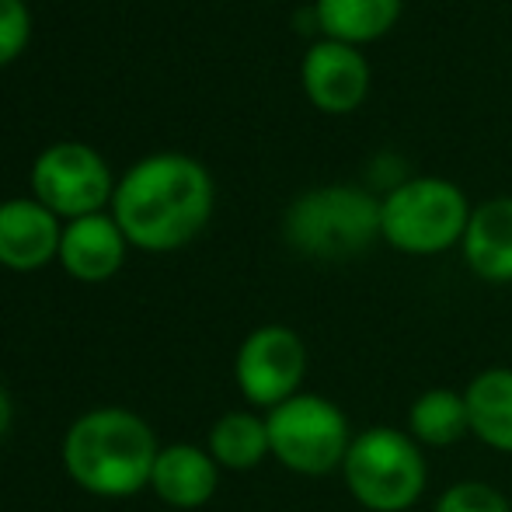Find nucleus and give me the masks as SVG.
I'll list each match as a JSON object with an SVG mask.
<instances>
[{
	"label": "nucleus",
	"mask_w": 512,
	"mask_h": 512,
	"mask_svg": "<svg viewBox=\"0 0 512 512\" xmlns=\"http://www.w3.org/2000/svg\"><path fill=\"white\" fill-rule=\"evenodd\" d=\"M213 209L206 168L185 154L140 161L115 189V223L147 251H171L196 237Z\"/></svg>",
	"instance_id": "1"
},
{
	"label": "nucleus",
	"mask_w": 512,
	"mask_h": 512,
	"mask_svg": "<svg viewBox=\"0 0 512 512\" xmlns=\"http://www.w3.org/2000/svg\"><path fill=\"white\" fill-rule=\"evenodd\" d=\"M157 439L140 415L122 408L88 411L63 439V464L84 492L122 499L150 485L157 464Z\"/></svg>",
	"instance_id": "2"
},
{
	"label": "nucleus",
	"mask_w": 512,
	"mask_h": 512,
	"mask_svg": "<svg viewBox=\"0 0 512 512\" xmlns=\"http://www.w3.org/2000/svg\"><path fill=\"white\" fill-rule=\"evenodd\" d=\"M342 481L359 509L411 512L429 485V460L422 446L398 425H370L356 432L345 453Z\"/></svg>",
	"instance_id": "3"
},
{
	"label": "nucleus",
	"mask_w": 512,
	"mask_h": 512,
	"mask_svg": "<svg viewBox=\"0 0 512 512\" xmlns=\"http://www.w3.org/2000/svg\"><path fill=\"white\" fill-rule=\"evenodd\" d=\"M283 234L293 251L321 262H345L380 237V199L359 185L310 189L283 216Z\"/></svg>",
	"instance_id": "4"
},
{
	"label": "nucleus",
	"mask_w": 512,
	"mask_h": 512,
	"mask_svg": "<svg viewBox=\"0 0 512 512\" xmlns=\"http://www.w3.org/2000/svg\"><path fill=\"white\" fill-rule=\"evenodd\" d=\"M471 206L446 178H408L380 199V237L401 255H443L464 241Z\"/></svg>",
	"instance_id": "5"
},
{
	"label": "nucleus",
	"mask_w": 512,
	"mask_h": 512,
	"mask_svg": "<svg viewBox=\"0 0 512 512\" xmlns=\"http://www.w3.org/2000/svg\"><path fill=\"white\" fill-rule=\"evenodd\" d=\"M272 457L293 474L324 478L342 471L352 446V429L345 411L324 394L300 391L265 415Z\"/></svg>",
	"instance_id": "6"
},
{
	"label": "nucleus",
	"mask_w": 512,
	"mask_h": 512,
	"mask_svg": "<svg viewBox=\"0 0 512 512\" xmlns=\"http://www.w3.org/2000/svg\"><path fill=\"white\" fill-rule=\"evenodd\" d=\"M234 377L241 394L255 408H279L297 398L307 377V345L286 324L255 328L241 342L234 359Z\"/></svg>",
	"instance_id": "7"
},
{
	"label": "nucleus",
	"mask_w": 512,
	"mask_h": 512,
	"mask_svg": "<svg viewBox=\"0 0 512 512\" xmlns=\"http://www.w3.org/2000/svg\"><path fill=\"white\" fill-rule=\"evenodd\" d=\"M32 182L39 199L56 213L88 216L105 203L108 189V168L105 161L84 143H56L35 161Z\"/></svg>",
	"instance_id": "8"
},
{
	"label": "nucleus",
	"mask_w": 512,
	"mask_h": 512,
	"mask_svg": "<svg viewBox=\"0 0 512 512\" xmlns=\"http://www.w3.org/2000/svg\"><path fill=\"white\" fill-rule=\"evenodd\" d=\"M304 91L321 112H356L370 95V63L356 46L324 39L314 42L304 56Z\"/></svg>",
	"instance_id": "9"
},
{
	"label": "nucleus",
	"mask_w": 512,
	"mask_h": 512,
	"mask_svg": "<svg viewBox=\"0 0 512 512\" xmlns=\"http://www.w3.org/2000/svg\"><path fill=\"white\" fill-rule=\"evenodd\" d=\"M464 262L481 283L509 286L512 283V199L499 196L471 209L464 241Z\"/></svg>",
	"instance_id": "10"
},
{
	"label": "nucleus",
	"mask_w": 512,
	"mask_h": 512,
	"mask_svg": "<svg viewBox=\"0 0 512 512\" xmlns=\"http://www.w3.org/2000/svg\"><path fill=\"white\" fill-rule=\"evenodd\" d=\"M60 227L53 209L28 199L0 206V262L11 269H39L60 248Z\"/></svg>",
	"instance_id": "11"
},
{
	"label": "nucleus",
	"mask_w": 512,
	"mask_h": 512,
	"mask_svg": "<svg viewBox=\"0 0 512 512\" xmlns=\"http://www.w3.org/2000/svg\"><path fill=\"white\" fill-rule=\"evenodd\" d=\"M216 467L220 464L209 457V450H199V446H189V443L168 446V450L157 453L150 488H154L168 506L199 509L213 499L216 485H220V471H216Z\"/></svg>",
	"instance_id": "12"
},
{
	"label": "nucleus",
	"mask_w": 512,
	"mask_h": 512,
	"mask_svg": "<svg viewBox=\"0 0 512 512\" xmlns=\"http://www.w3.org/2000/svg\"><path fill=\"white\" fill-rule=\"evenodd\" d=\"M122 230L115 220L98 213L77 216L60 237V258L67 265L70 276L84 279V283H102L122 265Z\"/></svg>",
	"instance_id": "13"
},
{
	"label": "nucleus",
	"mask_w": 512,
	"mask_h": 512,
	"mask_svg": "<svg viewBox=\"0 0 512 512\" xmlns=\"http://www.w3.org/2000/svg\"><path fill=\"white\" fill-rule=\"evenodd\" d=\"M471 436L512 457V366H488L464 387Z\"/></svg>",
	"instance_id": "14"
},
{
	"label": "nucleus",
	"mask_w": 512,
	"mask_h": 512,
	"mask_svg": "<svg viewBox=\"0 0 512 512\" xmlns=\"http://www.w3.org/2000/svg\"><path fill=\"white\" fill-rule=\"evenodd\" d=\"M408 436L422 450H446L471 436V418H467L464 391L453 387H429L408 408Z\"/></svg>",
	"instance_id": "15"
},
{
	"label": "nucleus",
	"mask_w": 512,
	"mask_h": 512,
	"mask_svg": "<svg viewBox=\"0 0 512 512\" xmlns=\"http://www.w3.org/2000/svg\"><path fill=\"white\" fill-rule=\"evenodd\" d=\"M401 4L405 0H317L314 18L328 39L359 46L391 32L401 18Z\"/></svg>",
	"instance_id": "16"
},
{
	"label": "nucleus",
	"mask_w": 512,
	"mask_h": 512,
	"mask_svg": "<svg viewBox=\"0 0 512 512\" xmlns=\"http://www.w3.org/2000/svg\"><path fill=\"white\" fill-rule=\"evenodd\" d=\"M209 457L230 471H251L272 457L269 425L251 411H227L209 432Z\"/></svg>",
	"instance_id": "17"
},
{
	"label": "nucleus",
	"mask_w": 512,
	"mask_h": 512,
	"mask_svg": "<svg viewBox=\"0 0 512 512\" xmlns=\"http://www.w3.org/2000/svg\"><path fill=\"white\" fill-rule=\"evenodd\" d=\"M432 512H512V502L502 488L478 478H464V481H453L439 495Z\"/></svg>",
	"instance_id": "18"
},
{
	"label": "nucleus",
	"mask_w": 512,
	"mask_h": 512,
	"mask_svg": "<svg viewBox=\"0 0 512 512\" xmlns=\"http://www.w3.org/2000/svg\"><path fill=\"white\" fill-rule=\"evenodd\" d=\"M28 39V11L21 0H0V63H7Z\"/></svg>",
	"instance_id": "19"
},
{
	"label": "nucleus",
	"mask_w": 512,
	"mask_h": 512,
	"mask_svg": "<svg viewBox=\"0 0 512 512\" xmlns=\"http://www.w3.org/2000/svg\"><path fill=\"white\" fill-rule=\"evenodd\" d=\"M7 429H11V398H7V391L0 387V439L7 436Z\"/></svg>",
	"instance_id": "20"
}]
</instances>
